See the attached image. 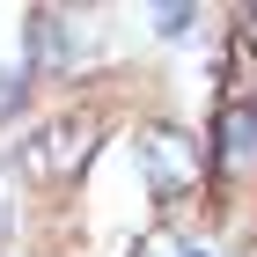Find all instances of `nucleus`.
I'll return each instance as SVG.
<instances>
[{
    "mask_svg": "<svg viewBox=\"0 0 257 257\" xmlns=\"http://www.w3.org/2000/svg\"><path fill=\"white\" fill-rule=\"evenodd\" d=\"M191 22H198L191 8H162V15H155V30H162V37H184V30H191Z\"/></svg>",
    "mask_w": 257,
    "mask_h": 257,
    "instance_id": "423d86ee",
    "label": "nucleus"
},
{
    "mask_svg": "<svg viewBox=\"0 0 257 257\" xmlns=\"http://www.w3.org/2000/svg\"><path fill=\"white\" fill-rule=\"evenodd\" d=\"M96 140H103V118L96 110H66V118L37 125V133L22 140V177L30 184H66L88 169V155H96Z\"/></svg>",
    "mask_w": 257,
    "mask_h": 257,
    "instance_id": "f03ea898",
    "label": "nucleus"
},
{
    "mask_svg": "<svg viewBox=\"0 0 257 257\" xmlns=\"http://www.w3.org/2000/svg\"><path fill=\"white\" fill-rule=\"evenodd\" d=\"M242 257H257V242H250V250H242Z\"/></svg>",
    "mask_w": 257,
    "mask_h": 257,
    "instance_id": "6e6552de",
    "label": "nucleus"
},
{
    "mask_svg": "<svg viewBox=\"0 0 257 257\" xmlns=\"http://www.w3.org/2000/svg\"><path fill=\"white\" fill-rule=\"evenodd\" d=\"M133 155H140V177L162 206H177L184 191H198L206 177V140H191L184 125H140L133 133Z\"/></svg>",
    "mask_w": 257,
    "mask_h": 257,
    "instance_id": "f257e3e1",
    "label": "nucleus"
},
{
    "mask_svg": "<svg viewBox=\"0 0 257 257\" xmlns=\"http://www.w3.org/2000/svg\"><path fill=\"white\" fill-rule=\"evenodd\" d=\"M191 257H206V250H191Z\"/></svg>",
    "mask_w": 257,
    "mask_h": 257,
    "instance_id": "1a4fd4ad",
    "label": "nucleus"
},
{
    "mask_svg": "<svg viewBox=\"0 0 257 257\" xmlns=\"http://www.w3.org/2000/svg\"><path fill=\"white\" fill-rule=\"evenodd\" d=\"M235 37H242V44L257 52V8H242V30H235Z\"/></svg>",
    "mask_w": 257,
    "mask_h": 257,
    "instance_id": "0eeeda50",
    "label": "nucleus"
},
{
    "mask_svg": "<svg viewBox=\"0 0 257 257\" xmlns=\"http://www.w3.org/2000/svg\"><path fill=\"white\" fill-rule=\"evenodd\" d=\"M133 257H191V250H184V242L169 235V228H147V235L133 242Z\"/></svg>",
    "mask_w": 257,
    "mask_h": 257,
    "instance_id": "39448f33",
    "label": "nucleus"
},
{
    "mask_svg": "<svg viewBox=\"0 0 257 257\" xmlns=\"http://www.w3.org/2000/svg\"><path fill=\"white\" fill-rule=\"evenodd\" d=\"M228 103H242V110H257V52L250 44H228Z\"/></svg>",
    "mask_w": 257,
    "mask_h": 257,
    "instance_id": "20e7f679",
    "label": "nucleus"
},
{
    "mask_svg": "<svg viewBox=\"0 0 257 257\" xmlns=\"http://www.w3.org/2000/svg\"><path fill=\"white\" fill-rule=\"evenodd\" d=\"M220 169H250L257 162V110H242V103H228L220 110Z\"/></svg>",
    "mask_w": 257,
    "mask_h": 257,
    "instance_id": "7ed1b4c3",
    "label": "nucleus"
}]
</instances>
